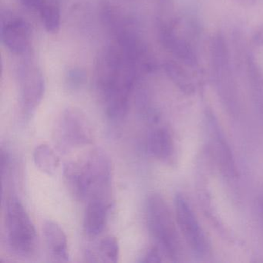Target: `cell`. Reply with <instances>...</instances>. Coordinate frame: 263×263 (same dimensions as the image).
I'll list each match as a JSON object with an SVG mask.
<instances>
[{
  "mask_svg": "<svg viewBox=\"0 0 263 263\" xmlns=\"http://www.w3.org/2000/svg\"><path fill=\"white\" fill-rule=\"evenodd\" d=\"M137 69L119 44L106 47L98 55L95 64V87L106 112L118 115L128 110Z\"/></svg>",
  "mask_w": 263,
  "mask_h": 263,
  "instance_id": "obj_1",
  "label": "cell"
},
{
  "mask_svg": "<svg viewBox=\"0 0 263 263\" xmlns=\"http://www.w3.org/2000/svg\"><path fill=\"white\" fill-rule=\"evenodd\" d=\"M64 176L67 187L77 200L111 202V163L102 149H93L84 159L66 163Z\"/></svg>",
  "mask_w": 263,
  "mask_h": 263,
  "instance_id": "obj_2",
  "label": "cell"
},
{
  "mask_svg": "<svg viewBox=\"0 0 263 263\" xmlns=\"http://www.w3.org/2000/svg\"><path fill=\"white\" fill-rule=\"evenodd\" d=\"M147 216L149 231L156 246L170 261H181L184 246L172 212L161 195L153 194L149 197Z\"/></svg>",
  "mask_w": 263,
  "mask_h": 263,
  "instance_id": "obj_3",
  "label": "cell"
},
{
  "mask_svg": "<svg viewBox=\"0 0 263 263\" xmlns=\"http://www.w3.org/2000/svg\"><path fill=\"white\" fill-rule=\"evenodd\" d=\"M5 232L8 247L15 255L30 257L36 252V229L25 208L16 197H10L6 204Z\"/></svg>",
  "mask_w": 263,
  "mask_h": 263,
  "instance_id": "obj_4",
  "label": "cell"
},
{
  "mask_svg": "<svg viewBox=\"0 0 263 263\" xmlns=\"http://www.w3.org/2000/svg\"><path fill=\"white\" fill-rule=\"evenodd\" d=\"M53 141L62 154L91 144L93 133L85 115L76 107L65 109L57 121Z\"/></svg>",
  "mask_w": 263,
  "mask_h": 263,
  "instance_id": "obj_5",
  "label": "cell"
},
{
  "mask_svg": "<svg viewBox=\"0 0 263 263\" xmlns=\"http://www.w3.org/2000/svg\"><path fill=\"white\" fill-rule=\"evenodd\" d=\"M46 83L39 66L27 58L19 69L20 114L23 122L34 115L45 93Z\"/></svg>",
  "mask_w": 263,
  "mask_h": 263,
  "instance_id": "obj_6",
  "label": "cell"
},
{
  "mask_svg": "<svg viewBox=\"0 0 263 263\" xmlns=\"http://www.w3.org/2000/svg\"><path fill=\"white\" fill-rule=\"evenodd\" d=\"M175 219L187 246L198 256H205L210 244L190 203L182 194L175 197Z\"/></svg>",
  "mask_w": 263,
  "mask_h": 263,
  "instance_id": "obj_7",
  "label": "cell"
},
{
  "mask_svg": "<svg viewBox=\"0 0 263 263\" xmlns=\"http://www.w3.org/2000/svg\"><path fill=\"white\" fill-rule=\"evenodd\" d=\"M32 30L24 18L9 10L0 14V38L6 48L16 55L26 54L30 49Z\"/></svg>",
  "mask_w": 263,
  "mask_h": 263,
  "instance_id": "obj_8",
  "label": "cell"
},
{
  "mask_svg": "<svg viewBox=\"0 0 263 263\" xmlns=\"http://www.w3.org/2000/svg\"><path fill=\"white\" fill-rule=\"evenodd\" d=\"M160 39L164 48L184 65L195 68L198 60L192 44L178 34L172 25H164L160 30Z\"/></svg>",
  "mask_w": 263,
  "mask_h": 263,
  "instance_id": "obj_9",
  "label": "cell"
},
{
  "mask_svg": "<svg viewBox=\"0 0 263 263\" xmlns=\"http://www.w3.org/2000/svg\"><path fill=\"white\" fill-rule=\"evenodd\" d=\"M147 151L155 159L172 164L175 160V147L170 130L166 127H156L149 132L147 141Z\"/></svg>",
  "mask_w": 263,
  "mask_h": 263,
  "instance_id": "obj_10",
  "label": "cell"
},
{
  "mask_svg": "<svg viewBox=\"0 0 263 263\" xmlns=\"http://www.w3.org/2000/svg\"><path fill=\"white\" fill-rule=\"evenodd\" d=\"M43 235L50 256L58 262H67L70 259L68 243L64 230L54 221L47 220L43 223Z\"/></svg>",
  "mask_w": 263,
  "mask_h": 263,
  "instance_id": "obj_11",
  "label": "cell"
},
{
  "mask_svg": "<svg viewBox=\"0 0 263 263\" xmlns=\"http://www.w3.org/2000/svg\"><path fill=\"white\" fill-rule=\"evenodd\" d=\"M111 202L104 200L87 201L84 216V229L87 236L95 238L101 235L107 226Z\"/></svg>",
  "mask_w": 263,
  "mask_h": 263,
  "instance_id": "obj_12",
  "label": "cell"
},
{
  "mask_svg": "<svg viewBox=\"0 0 263 263\" xmlns=\"http://www.w3.org/2000/svg\"><path fill=\"white\" fill-rule=\"evenodd\" d=\"M118 241L113 236L103 238L96 247L86 251V256L90 261L116 263L119 258Z\"/></svg>",
  "mask_w": 263,
  "mask_h": 263,
  "instance_id": "obj_13",
  "label": "cell"
},
{
  "mask_svg": "<svg viewBox=\"0 0 263 263\" xmlns=\"http://www.w3.org/2000/svg\"><path fill=\"white\" fill-rule=\"evenodd\" d=\"M163 67L169 79L181 91L186 95L195 93V86L193 79L180 63L167 60L164 61Z\"/></svg>",
  "mask_w": 263,
  "mask_h": 263,
  "instance_id": "obj_14",
  "label": "cell"
},
{
  "mask_svg": "<svg viewBox=\"0 0 263 263\" xmlns=\"http://www.w3.org/2000/svg\"><path fill=\"white\" fill-rule=\"evenodd\" d=\"M38 10L47 33L56 34L61 28V7L59 0H42Z\"/></svg>",
  "mask_w": 263,
  "mask_h": 263,
  "instance_id": "obj_15",
  "label": "cell"
},
{
  "mask_svg": "<svg viewBox=\"0 0 263 263\" xmlns=\"http://www.w3.org/2000/svg\"><path fill=\"white\" fill-rule=\"evenodd\" d=\"M33 160L36 167L48 175H54L59 167L60 160L58 155L47 144H40L35 148Z\"/></svg>",
  "mask_w": 263,
  "mask_h": 263,
  "instance_id": "obj_16",
  "label": "cell"
},
{
  "mask_svg": "<svg viewBox=\"0 0 263 263\" xmlns=\"http://www.w3.org/2000/svg\"><path fill=\"white\" fill-rule=\"evenodd\" d=\"M87 82V73L80 67H73L65 75V85L71 92L78 91Z\"/></svg>",
  "mask_w": 263,
  "mask_h": 263,
  "instance_id": "obj_17",
  "label": "cell"
},
{
  "mask_svg": "<svg viewBox=\"0 0 263 263\" xmlns=\"http://www.w3.org/2000/svg\"><path fill=\"white\" fill-rule=\"evenodd\" d=\"M164 256L165 257V255L163 253L162 251L159 249V247L155 246L151 248L138 261L143 263L161 262V261H164V259H163Z\"/></svg>",
  "mask_w": 263,
  "mask_h": 263,
  "instance_id": "obj_18",
  "label": "cell"
},
{
  "mask_svg": "<svg viewBox=\"0 0 263 263\" xmlns=\"http://www.w3.org/2000/svg\"><path fill=\"white\" fill-rule=\"evenodd\" d=\"M252 42L255 47H263V24L258 26L253 32Z\"/></svg>",
  "mask_w": 263,
  "mask_h": 263,
  "instance_id": "obj_19",
  "label": "cell"
},
{
  "mask_svg": "<svg viewBox=\"0 0 263 263\" xmlns=\"http://www.w3.org/2000/svg\"><path fill=\"white\" fill-rule=\"evenodd\" d=\"M21 4L26 8L30 10H36L39 8L42 0H21Z\"/></svg>",
  "mask_w": 263,
  "mask_h": 263,
  "instance_id": "obj_20",
  "label": "cell"
},
{
  "mask_svg": "<svg viewBox=\"0 0 263 263\" xmlns=\"http://www.w3.org/2000/svg\"><path fill=\"white\" fill-rule=\"evenodd\" d=\"M240 2L245 3V4H249V3L252 2L253 0H238Z\"/></svg>",
  "mask_w": 263,
  "mask_h": 263,
  "instance_id": "obj_21",
  "label": "cell"
}]
</instances>
